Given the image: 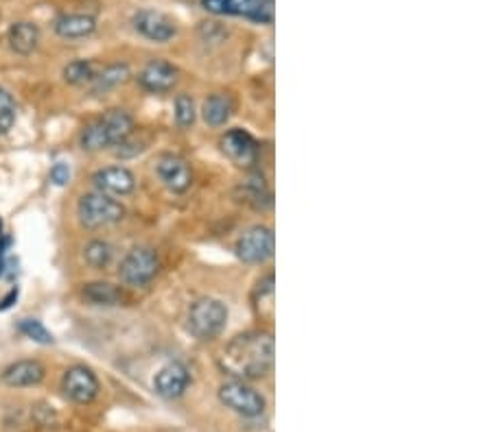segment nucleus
Segmentation results:
<instances>
[{
  "mask_svg": "<svg viewBox=\"0 0 492 432\" xmlns=\"http://www.w3.org/2000/svg\"><path fill=\"white\" fill-rule=\"evenodd\" d=\"M16 299H18V289H12V293L0 301V310H7L9 306H12V301H16Z\"/></svg>",
  "mask_w": 492,
  "mask_h": 432,
  "instance_id": "7c9ffc66",
  "label": "nucleus"
},
{
  "mask_svg": "<svg viewBox=\"0 0 492 432\" xmlns=\"http://www.w3.org/2000/svg\"><path fill=\"white\" fill-rule=\"evenodd\" d=\"M68 179H70V168H68V164H64V162H57L55 164V167L51 168V182L55 186H66L68 184Z\"/></svg>",
  "mask_w": 492,
  "mask_h": 432,
  "instance_id": "c85d7f7f",
  "label": "nucleus"
},
{
  "mask_svg": "<svg viewBox=\"0 0 492 432\" xmlns=\"http://www.w3.org/2000/svg\"><path fill=\"white\" fill-rule=\"evenodd\" d=\"M127 210L125 205L110 194L99 193H85L77 201V216L79 223L85 229H101L110 228V225H117L125 219Z\"/></svg>",
  "mask_w": 492,
  "mask_h": 432,
  "instance_id": "7ed1b4c3",
  "label": "nucleus"
},
{
  "mask_svg": "<svg viewBox=\"0 0 492 432\" xmlns=\"http://www.w3.org/2000/svg\"><path fill=\"white\" fill-rule=\"evenodd\" d=\"M190 386V371L184 363H173L164 365L163 369L155 374L154 380V389L160 398L164 400H178L187 393V389Z\"/></svg>",
  "mask_w": 492,
  "mask_h": 432,
  "instance_id": "ddd939ff",
  "label": "nucleus"
},
{
  "mask_svg": "<svg viewBox=\"0 0 492 432\" xmlns=\"http://www.w3.org/2000/svg\"><path fill=\"white\" fill-rule=\"evenodd\" d=\"M18 330L22 333L27 339L35 341V343H42V345H51L53 343V334L48 333L47 325L42 324V321L38 319H22L18 324Z\"/></svg>",
  "mask_w": 492,
  "mask_h": 432,
  "instance_id": "a878e982",
  "label": "nucleus"
},
{
  "mask_svg": "<svg viewBox=\"0 0 492 432\" xmlns=\"http://www.w3.org/2000/svg\"><path fill=\"white\" fill-rule=\"evenodd\" d=\"M259 3L260 0H199L204 12L213 13V16H239V18H250V13L254 12Z\"/></svg>",
  "mask_w": 492,
  "mask_h": 432,
  "instance_id": "412c9836",
  "label": "nucleus"
},
{
  "mask_svg": "<svg viewBox=\"0 0 492 432\" xmlns=\"http://www.w3.org/2000/svg\"><path fill=\"white\" fill-rule=\"evenodd\" d=\"M143 151H145V143H134L132 135H129L127 140H123L119 147H114V153H117L119 158H134V155L143 153Z\"/></svg>",
  "mask_w": 492,
  "mask_h": 432,
  "instance_id": "cd10ccee",
  "label": "nucleus"
},
{
  "mask_svg": "<svg viewBox=\"0 0 492 432\" xmlns=\"http://www.w3.org/2000/svg\"><path fill=\"white\" fill-rule=\"evenodd\" d=\"M129 135H134V117L125 109L117 108L108 109L103 117L85 125L79 144H82L83 151L97 153V151L119 147Z\"/></svg>",
  "mask_w": 492,
  "mask_h": 432,
  "instance_id": "f03ea898",
  "label": "nucleus"
},
{
  "mask_svg": "<svg viewBox=\"0 0 492 432\" xmlns=\"http://www.w3.org/2000/svg\"><path fill=\"white\" fill-rule=\"evenodd\" d=\"M138 85L149 94H167L180 82L178 66L167 62V59H152L145 64V68L138 73Z\"/></svg>",
  "mask_w": 492,
  "mask_h": 432,
  "instance_id": "9b49d317",
  "label": "nucleus"
},
{
  "mask_svg": "<svg viewBox=\"0 0 492 432\" xmlns=\"http://www.w3.org/2000/svg\"><path fill=\"white\" fill-rule=\"evenodd\" d=\"M132 27L140 38L155 44H169L178 35L175 20L167 13L155 12V9H138L132 16Z\"/></svg>",
  "mask_w": 492,
  "mask_h": 432,
  "instance_id": "1a4fd4ad",
  "label": "nucleus"
},
{
  "mask_svg": "<svg viewBox=\"0 0 492 432\" xmlns=\"http://www.w3.org/2000/svg\"><path fill=\"white\" fill-rule=\"evenodd\" d=\"M12 247V238L7 234L0 232V275H3L4 266H7V251Z\"/></svg>",
  "mask_w": 492,
  "mask_h": 432,
  "instance_id": "c756f323",
  "label": "nucleus"
},
{
  "mask_svg": "<svg viewBox=\"0 0 492 432\" xmlns=\"http://www.w3.org/2000/svg\"><path fill=\"white\" fill-rule=\"evenodd\" d=\"M234 114V99L225 92H215L204 100L202 117L208 127H224Z\"/></svg>",
  "mask_w": 492,
  "mask_h": 432,
  "instance_id": "f3484780",
  "label": "nucleus"
},
{
  "mask_svg": "<svg viewBox=\"0 0 492 432\" xmlns=\"http://www.w3.org/2000/svg\"><path fill=\"white\" fill-rule=\"evenodd\" d=\"M7 42L16 55H31L40 44V27L27 20L12 24L7 31Z\"/></svg>",
  "mask_w": 492,
  "mask_h": 432,
  "instance_id": "a211bd4d",
  "label": "nucleus"
},
{
  "mask_svg": "<svg viewBox=\"0 0 492 432\" xmlns=\"http://www.w3.org/2000/svg\"><path fill=\"white\" fill-rule=\"evenodd\" d=\"M228 324V308L221 299L199 298L190 304L187 315L189 333L199 341H213L225 330Z\"/></svg>",
  "mask_w": 492,
  "mask_h": 432,
  "instance_id": "20e7f679",
  "label": "nucleus"
},
{
  "mask_svg": "<svg viewBox=\"0 0 492 432\" xmlns=\"http://www.w3.org/2000/svg\"><path fill=\"white\" fill-rule=\"evenodd\" d=\"M53 31L64 39H82L97 31V18L88 13H62L55 18Z\"/></svg>",
  "mask_w": 492,
  "mask_h": 432,
  "instance_id": "dca6fc26",
  "label": "nucleus"
},
{
  "mask_svg": "<svg viewBox=\"0 0 492 432\" xmlns=\"http://www.w3.org/2000/svg\"><path fill=\"white\" fill-rule=\"evenodd\" d=\"M173 117L180 129L193 127L195 118H198V109H195V100L189 94H178L173 103Z\"/></svg>",
  "mask_w": 492,
  "mask_h": 432,
  "instance_id": "b1692460",
  "label": "nucleus"
},
{
  "mask_svg": "<svg viewBox=\"0 0 492 432\" xmlns=\"http://www.w3.org/2000/svg\"><path fill=\"white\" fill-rule=\"evenodd\" d=\"M92 184L99 193L110 197H127L136 190V177L127 167H105L92 175Z\"/></svg>",
  "mask_w": 492,
  "mask_h": 432,
  "instance_id": "4468645a",
  "label": "nucleus"
},
{
  "mask_svg": "<svg viewBox=\"0 0 492 432\" xmlns=\"http://www.w3.org/2000/svg\"><path fill=\"white\" fill-rule=\"evenodd\" d=\"M160 271V258L155 249L145 247H132L125 254V258L119 264V278L120 282L129 289H145L155 280Z\"/></svg>",
  "mask_w": 492,
  "mask_h": 432,
  "instance_id": "39448f33",
  "label": "nucleus"
},
{
  "mask_svg": "<svg viewBox=\"0 0 492 432\" xmlns=\"http://www.w3.org/2000/svg\"><path fill=\"white\" fill-rule=\"evenodd\" d=\"M83 260L85 264L94 271L108 269L114 260V247L108 243V240H101V238L90 240V243L83 247Z\"/></svg>",
  "mask_w": 492,
  "mask_h": 432,
  "instance_id": "4be33fe9",
  "label": "nucleus"
},
{
  "mask_svg": "<svg viewBox=\"0 0 492 432\" xmlns=\"http://www.w3.org/2000/svg\"><path fill=\"white\" fill-rule=\"evenodd\" d=\"M219 144L230 162H234L241 168L254 167L256 160H259V144H256L252 134H248L245 129H230L219 140Z\"/></svg>",
  "mask_w": 492,
  "mask_h": 432,
  "instance_id": "f8f14e48",
  "label": "nucleus"
},
{
  "mask_svg": "<svg viewBox=\"0 0 492 432\" xmlns=\"http://www.w3.org/2000/svg\"><path fill=\"white\" fill-rule=\"evenodd\" d=\"M276 18V7H274V0H260L259 4H256V9L252 13H250L248 20H252L256 24H272Z\"/></svg>",
  "mask_w": 492,
  "mask_h": 432,
  "instance_id": "bb28decb",
  "label": "nucleus"
},
{
  "mask_svg": "<svg viewBox=\"0 0 492 432\" xmlns=\"http://www.w3.org/2000/svg\"><path fill=\"white\" fill-rule=\"evenodd\" d=\"M82 295L92 306H120L127 301V295H125V290L120 286L101 282V280L99 282L83 284Z\"/></svg>",
  "mask_w": 492,
  "mask_h": 432,
  "instance_id": "6ab92c4d",
  "label": "nucleus"
},
{
  "mask_svg": "<svg viewBox=\"0 0 492 432\" xmlns=\"http://www.w3.org/2000/svg\"><path fill=\"white\" fill-rule=\"evenodd\" d=\"M44 376H47V369H44L40 360L24 359L4 367L0 380H3V384L12 386V389H24V386H38L44 380Z\"/></svg>",
  "mask_w": 492,
  "mask_h": 432,
  "instance_id": "2eb2a0df",
  "label": "nucleus"
},
{
  "mask_svg": "<svg viewBox=\"0 0 492 432\" xmlns=\"http://www.w3.org/2000/svg\"><path fill=\"white\" fill-rule=\"evenodd\" d=\"M62 391L75 404H90V402L97 400L101 384H99L97 374L90 367L73 365L64 371Z\"/></svg>",
  "mask_w": 492,
  "mask_h": 432,
  "instance_id": "6e6552de",
  "label": "nucleus"
},
{
  "mask_svg": "<svg viewBox=\"0 0 492 432\" xmlns=\"http://www.w3.org/2000/svg\"><path fill=\"white\" fill-rule=\"evenodd\" d=\"M155 173L173 194H184L193 184V168L182 155L163 153L155 162Z\"/></svg>",
  "mask_w": 492,
  "mask_h": 432,
  "instance_id": "9d476101",
  "label": "nucleus"
},
{
  "mask_svg": "<svg viewBox=\"0 0 492 432\" xmlns=\"http://www.w3.org/2000/svg\"><path fill=\"white\" fill-rule=\"evenodd\" d=\"M132 77V70H129L127 64H110L103 70H99L92 79V94H108L112 90L125 85Z\"/></svg>",
  "mask_w": 492,
  "mask_h": 432,
  "instance_id": "aec40b11",
  "label": "nucleus"
},
{
  "mask_svg": "<svg viewBox=\"0 0 492 432\" xmlns=\"http://www.w3.org/2000/svg\"><path fill=\"white\" fill-rule=\"evenodd\" d=\"M16 100L4 88H0V135L12 132V127L16 125Z\"/></svg>",
  "mask_w": 492,
  "mask_h": 432,
  "instance_id": "393cba45",
  "label": "nucleus"
},
{
  "mask_svg": "<svg viewBox=\"0 0 492 432\" xmlns=\"http://www.w3.org/2000/svg\"><path fill=\"white\" fill-rule=\"evenodd\" d=\"M221 367L237 380H260L274 369V336L268 330H248L234 336L221 354Z\"/></svg>",
  "mask_w": 492,
  "mask_h": 432,
  "instance_id": "f257e3e1",
  "label": "nucleus"
},
{
  "mask_svg": "<svg viewBox=\"0 0 492 432\" xmlns=\"http://www.w3.org/2000/svg\"><path fill=\"white\" fill-rule=\"evenodd\" d=\"M237 258L245 264H263L274 255V229L268 225H254L239 236Z\"/></svg>",
  "mask_w": 492,
  "mask_h": 432,
  "instance_id": "0eeeda50",
  "label": "nucleus"
},
{
  "mask_svg": "<svg viewBox=\"0 0 492 432\" xmlns=\"http://www.w3.org/2000/svg\"><path fill=\"white\" fill-rule=\"evenodd\" d=\"M94 74H97V66L90 59H75L64 68V82L70 85H88L92 83Z\"/></svg>",
  "mask_w": 492,
  "mask_h": 432,
  "instance_id": "5701e85b",
  "label": "nucleus"
},
{
  "mask_svg": "<svg viewBox=\"0 0 492 432\" xmlns=\"http://www.w3.org/2000/svg\"><path fill=\"white\" fill-rule=\"evenodd\" d=\"M219 400L225 409L234 410V413L245 417V419H256L268 409V400L260 391L250 386L245 380H225L219 386Z\"/></svg>",
  "mask_w": 492,
  "mask_h": 432,
  "instance_id": "423d86ee",
  "label": "nucleus"
}]
</instances>
